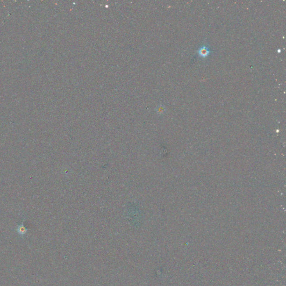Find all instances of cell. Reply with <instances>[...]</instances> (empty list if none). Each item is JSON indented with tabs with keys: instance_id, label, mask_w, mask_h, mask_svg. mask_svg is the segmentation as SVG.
Segmentation results:
<instances>
[{
	"instance_id": "6da1fadb",
	"label": "cell",
	"mask_w": 286,
	"mask_h": 286,
	"mask_svg": "<svg viewBox=\"0 0 286 286\" xmlns=\"http://www.w3.org/2000/svg\"><path fill=\"white\" fill-rule=\"evenodd\" d=\"M198 53L201 57H207L210 54V50L208 45H204L199 49Z\"/></svg>"
},
{
	"instance_id": "7a4b0ae2",
	"label": "cell",
	"mask_w": 286,
	"mask_h": 286,
	"mask_svg": "<svg viewBox=\"0 0 286 286\" xmlns=\"http://www.w3.org/2000/svg\"><path fill=\"white\" fill-rule=\"evenodd\" d=\"M16 230H17V233L22 236L25 235L26 234L27 231H28V230L26 228V227L24 226L23 223H22L21 225L18 226Z\"/></svg>"
}]
</instances>
